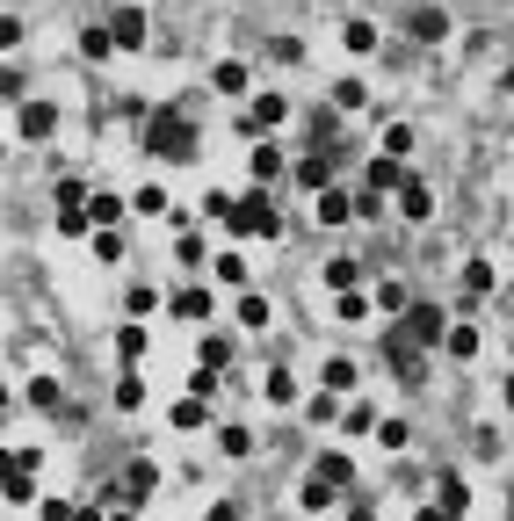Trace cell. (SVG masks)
<instances>
[{"instance_id": "4dcf8cb0", "label": "cell", "mask_w": 514, "mask_h": 521, "mask_svg": "<svg viewBox=\"0 0 514 521\" xmlns=\"http://www.w3.org/2000/svg\"><path fill=\"white\" fill-rule=\"evenodd\" d=\"M51 232H58V239H87V232H102V225H95V210L80 203V210H58V218H51Z\"/></svg>"}, {"instance_id": "f1b7e54d", "label": "cell", "mask_w": 514, "mask_h": 521, "mask_svg": "<svg viewBox=\"0 0 514 521\" xmlns=\"http://www.w3.org/2000/svg\"><path fill=\"white\" fill-rule=\"evenodd\" d=\"M326 290H334V297L341 290H362V261L355 254H334V261H326Z\"/></svg>"}, {"instance_id": "74e56055", "label": "cell", "mask_w": 514, "mask_h": 521, "mask_svg": "<svg viewBox=\"0 0 514 521\" xmlns=\"http://www.w3.org/2000/svg\"><path fill=\"white\" fill-rule=\"evenodd\" d=\"M210 87H218V95H247V66H239V58H218V66H210Z\"/></svg>"}, {"instance_id": "2e32d148", "label": "cell", "mask_w": 514, "mask_h": 521, "mask_svg": "<svg viewBox=\"0 0 514 521\" xmlns=\"http://www.w3.org/2000/svg\"><path fill=\"white\" fill-rule=\"evenodd\" d=\"M232 319H239V326H247V333H261L268 319H276V304H268L261 290H232Z\"/></svg>"}, {"instance_id": "4fadbf2b", "label": "cell", "mask_w": 514, "mask_h": 521, "mask_svg": "<svg viewBox=\"0 0 514 521\" xmlns=\"http://www.w3.org/2000/svg\"><path fill=\"white\" fill-rule=\"evenodd\" d=\"M247 167H254V189H276V181H283L297 160H290L283 145H254V160H247Z\"/></svg>"}, {"instance_id": "7bdbcfd3", "label": "cell", "mask_w": 514, "mask_h": 521, "mask_svg": "<svg viewBox=\"0 0 514 521\" xmlns=\"http://www.w3.org/2000/svg\"><path fill=\"white\" fill-rule=\"evenodd\" d=\"M268 58L276 66H305V37H268Z\"/></svg>"}, {"instance_id": "f907efd6", "label": "cell", "mask_w": 514, "mask_h": 521, "mask_svg": "<svg viewBox=\"0 0 514 521\" xmlns=\"http://www.w3.org/2000/svg\"><path fill=\"white\" fill-rule=\"evenodd\" d=\"M413 521H464V514H449L442 500H428V507H413Z\"/></svg>"}, {"instance_id": "cb8c5ba5", "label": "cell", "mask_w": 514, "mask_h": 521, "mask_svg": "<svg viewBox=\"0 0 514 521\" xmlns=\"http://www.w3.org/2000/svg\"><path fill=\"white\" fill-rule=\"evenodd\" d=\"M29 464H37V449H15V464H8V507H29Z\"/></svg>"}, {"instance_id": "3957f363", "label": "cell", "mask_w": 514, "mask_h": 521, "mask_svg": "<svg viewBox=\"0 0 514 521\" xmlns=\"http://www.w3.org/2000/svg\"><path fill=\"white\" fill-rule=\"evenodd\" d=\"M449 326H457V319H449L442 304H428V297H413V312L399 319V333H406L413 348H442V341H449Z\"/></svg>"}, {"instance_id": "30bf717a", "label": "cell", "mask_w": 514, "mask_h": 521, "mask_svg": "<svg viewBox=\"0 0 514 521\" xmlns=\"http://www.w3.org/2000/svg\"><path fill=\"white\" fill-rule=\"evenodd\" d=\"M290 181H297V189H312V196H326V189H334V152H297Z\"/></svg>"}, {"instance_id": "83f0119b", "label": "cell", "mask_w": 514, "mask_h": 521, "mask_svg": "<svg viewBox=\"0 0 514 521\" xmlns=\"http://www.w3.org/2000/svg\"><path fill=\"white\" fill-rule=\"evenodd\" d=\"M109 29H116V51H138V44H145V15H138V8H116Z\"/></svg>"}, {"instance_id": "bcb514c9", "label": "cell", "mask_w": 514, "mask_h": 521, "mask_svg": "<svg viewBox=\"0 0 514 521\" xmlns=\"http://www.w3.org/2000/svg\"><path fill=\"white\" fill-rule=\"evenodd\" d=\"M384 152L391 160H413V124H384Z\"/></svg>"}, {"instance_id": "9c48e42d", "label": "cell", "mask_w": 514, "mask_h": 521, "mask_svg": "<svg viewBox=\"0 0 514 521\" xmlns=\"http://www.w3.org/2000/svg\"><path fill=\"white\" fill-rule=\"evenodd\" d=\"M51 131H58V102H22L15 109V138L22 145H44Z\"/></svg>"}, {"instance_id": "f35d334b", "label": "cell", "mask_w": 514, "mask_h": 521, "mask_svg": "<svg viewBox=\"0 0 514 521\" xmlns=\"http://www.w3.org/2000/svg\"><path fill=\"white\" fill-rule=\"evenodd\" d=\"M145 312H160V290L153 283H124V319H145Z\"/></svg>"}, {"instance_id": "816d5d0a", "label": "cell", "mask_w": 514, "mask_h": 521, "mask_svg": "<svg viewBox=\"0 0 514 521\" xmlns=\"http://www.w3.org/2000/svg\"><path fill=\"white\" fill-rule=\"evenodd\" d=\"M239 514H247V507H239V500H218V507L203 514V521H239Z\"/></svg>"}, {"instance_id": "d4e9b609", "label": "cell", "mask_w": 514, "mask_h": 521, "mask_svg": "<svg viewBox=\"0 0 514 521\" xmlns=\"http://www.w3.org/2000/svg\"><path fill=\"white\" fill-rule=\"evenodd\" d=\"M370 312H377V290H341V297H334V319H341V326H362Z\"/></svg>"}, {"instance_id": "ba28073f", "label": "cell", "mask_w": 514, "mask_h": 521, "mask_svg": "<svg viewBox=\"0 0 514 521\" xmlns=\"http://www.w3.org/2000/svg\"><path fill=\"white\" fill-rule=\"evenodd\" d=\"M312 218H319L326 232H334V225H348V218H362V189H348V181H334V189L319 196V210H312Z\"/></svg>"}, {"instance_id": "8992f818", "label": "cell", "mask_w": 514, "mask_h": 521, "mask_svg": "<svg viewBox=\"0 0 514 521\" xmlns=\"http://www.w3.org/2000/svg\"><path fill=\"white\" fill-rule=\"evenodd\" d=\"M167 312L181 326H203L210 312H218V290H210V283H181V290H167Z\"/></svg>"}, {"instance_id": "603a6c76", "label": "cell", "mask_w": 514, "mask_h": 521, "mask_svg": "<svg viewBox=\"0 0 514 521\" xmlns=\"http://www.w3.org/2000/svg\"><path fill=\"white\" fill-rule=\"evenodd\" d=\"M435 500H442L449 514H471V478H464V471H442V478H435Z\"/></svg>"}, {"instance_id": "d6a6232c", "label": "cell", "mask_w": 514, "mask_h": 521, "mask_svg": "<svg viewBox=\"0 0 514 521\" xmlns=\"http://www.w3.org/2000/svg\"><path fill=\"white\" fill-rule=\"evenodd\" d=\"M377 449H391V456H399V449H413V427H406V413H384V420H377Z\"/></svg>"}, {"instance_id": "f546056e", "label": "cell", "mask_w": 514, "mask_h": 521, "mask_svg": "<svg viewBox=\"0 0 514 521\" xmlns=\"http://www.w3.org/2000/svg\"><path fill=\"white\" fill-rule=\"evenodd\" d=\"M377 312H391V319H406V312H413V290L399 283V275H384V283H377Z\"/></svg>"}, {"instance_id": "44dd1931", "label": "cell", "mask_w": 514, "mask_h": 521, "mask_svg": "<svg viewBox=\"0 0 514 521\" xmlns=\"http://www.w3.org/2000/svg\"><path fill=\"white\" fill-rule=\"evenodd\" d=\"M87 210H95V225H102V232H116V225L131 218V203L116 196V189H95V196H87Z\"/></svg>"}, {"instance_id": "e575fe53", "label": "cell", "mask_w": 514, "mask_h": 521, "mask_svg": "<svg viewBox=\"0 0 514 521\" xmlns=\"http://www.w3.org/2000/svg\"><path fill=\"white\" fill-rule=\"evenodd\" d=\"M116 355H124V370H131V362H145V319H124V326H116Z\"/></svg>"}, {"instance_id": "8d00e7d4", "label": "cell", "mask_w": 514, "mask_h": 521, "mask_svg": "<svg viewBox=\"0 0 514 521\" xmlns=\"http://www.w3.org/2000/svg\"><path fill=\"white\" fill-rule=\"evenodd\" d=\"M355 377H362V370H355L348 355H326V370H319V384H326V391H341V398L355 391Z\"/></svg>"}, {"instance_id": "e0dca14e", "label": "cell", "mask_w": 514, "mask_h": 521, "mask_svg": "<svg viewBox=\"0 0 514 521\" xmlns=\"http://www.w3.org/2000/svg\"><path fill=\"white\" fill-rule=\"evenodd\" d=\"M377 420H384V413L370 406V398H348V406H341V435L362 442V435H377Z\"/></svg>"}, {"instance_id": "8fae6325", "label": "cell", "mask_w": 514, "mask_h": 521, "mask_svg": "<svg viewBox=\"0 0 514 521\" xmlns=\"http://www.w3.org/2000/svg\"><path fill=\"white\" fill-rule=\"evenodd\" d=\"M391 203H399V225H428V218H435V189H428L420 174H413V181H406V189L391 196Z\"/></svg>"}, {"instance_id": "5bb4252c", "label": "cell", "mask_w": 514, "mask_h": 521, "mask_svg": "<svg viewBox=\"0 0 514 521\" xmlns=\"http://www.w3.org/2000/svg\"><path fill=\"white\" fill-rule=\"evenodd\" d=\"M153 493H160V464H153V456H131V471H124V507L153 500Z\"/></svg>"}, {"instance_id": "7402d4cb", "label": "cell", "mask_w": 514, "mask_h": 521, "mask_svg": "<svg viewBox=\"0 0 514 521\" xmlns=\"http://www.w3.org/2000/svg\"><path fill=\"white\" fill-rule=\"evenodd\" d=\"M218 456H225V464H239V456H254V427H239V420H218Z\"/></svg>"}, {"instance_id": "836d02e7", "label": "cell", "mask_w": 514, "mask_h": 521, "mask_svg": "<svg viewBox=\"0 0 514 521\" xmlns=\"http://www.w3.org/2000/svg\"><path fill=\"white\" fill-rule=\"evenodd\" d=\"M261 391H268V406H283V413L297 406V377L283 370V362H276V370H268V377H261Z\"/></svg>"}, {"instance_id": "7c38bea8", "label": "cell", "mask_w": 514, "mask_h": 521, "mask_svg": "<svg viewBox=\"0 0 514 521\" xmlns=\"http://www.w3.org/2000/svg\"><path fill=\"white\" fill-rule=\"evenodd\" d=\"M297 507H305V514H334V507H341V485H334V478H319V471H312V478H297Z\"/></svg>"}, {"instance_id": "7a4b0ae2", "label": "cell", "mask_w": 514, "mask_h": 521, "mask_svg": "<svg viewBox=\"0 0 514 521\" xmlns=\"http://www.w3.org/2000/svg\"><path fill=\"white\" fill-rule=\"evenodd\" d=\"M225 232H232V239H283L290 225L276 218V203H268V189H247V196L232 203V218H225Z\"/></svg>"}, {"instance_id": "4316f807", "label": "cell", "mask_w": 514, "mask_h": 521, "mask_svg": "<svg viewBox=\"0 0 514 521\" xmlns=\"http://www.w3.org/2000/svg\"><path fill=\"white\" fill-rule=\"evenodd\" d=\"M341 406H348L341 391H319V398H305V427H341Z\"/></svg>"}, {"instance_id": "ee69618b", "label": "cell", "mask_w": 514, "mask_h": 521, "mask_svg": "<svg viewBox=\"0 0 514 521\" xmlns=\"http://www.w3.org/2000/svg\"><path fill=\"white\" fill-rule=\"evenodd\" d=\"M131 210H145V218H167V189H160V181H145V189L131 196Z\"/></svg>"}, {"instance_id": "ffe728a7", "label": "cell", "mask_w": 514, "mask_h": 521, "mask_svg": "<svg viewBox=\"0 0 514 521\" xmlns=\"http://www.w3.org/2000/svg\"><path fill=\"white\" fill-rule=\"evenodd\" d=\"M29 406H37L44 420H58V413L73 406V398H66V384H58V377H37V384H29Z\"/></svg>"}, {"instance_id": "681fc988", "label": "cell", "mask_w": 514, "mask_h": 521, "mask_svg": "<svg viewBox=\"0 0 514 521\" xmlns=\"http://www.w3.org/2000/svg\"><path fill=\"white\" fill-rule=\"evenodd\" d=\"M362 102H370V87H362V80H334V109H362Z\"/></svg>"}, {"instance_id": "d6986e66", "label": "cell", "mask_w": 514, "mask_h": 521, "mask_svg": "<svg viewBox=\"0 0 514 521\" xmlns=\"http://www.w3.org/2000/svg\"><path fill=\"white\" fill-rule=\"evenodd\" d=\"M312 471H319V478H334L341 493H355V456H348V449H319V456H312Z\"/></svg>"}, {"instance_id": "9a60e30c", "label": "cell", "mask_w": 514, "mask_h": 521, "mask_svg": "<svg viewBox=\"0 0 514 521\" xmlns=\"http://www.w3.org/2000/svg\"><path fill=\"white\" fill-rule=\"evenodd\" d=\"M210 283H218V290H247V254L218 247V254H210Z\"/></svg>"}, {"instance_id": "60d3db41", "label": "cell", "mask_w": 514, "mask_h": 521, "mask_svg": "<svg viewBox=\"0 0 514 521\" xmlns=\"http://www.w3.org/2000/svg\"><path fill=\"white\" fill-rule=\"evenodd\" d=\"M341 44H348L355 58H370V51H377V29H370V22H341Z\"/></svg>"}, {"instance_id": "484cf974", "label": "cell", "mask_w": 514, "mask_h": 521, "mask_svg": "<svg viewBox=\"0 0 514 521\" xmlns=\"http://www.w3.org/2000/svg\"><path fill=\"white\" fill-rule=\"evenodd\" d=\"M80 58H87V66H109V58H116V29L102 22V29H80Z\"/></svg>"}, {"instance_id": "52a82bcc", "label": "cell", "mask_w": 514, "mask_h": 521, "mask_svg": "<svg viewBox=\"0 0 514 521\" xmlns=\"http://www.w3.org/2000/svg\"><path fill=\"white\" fill-rule=\"evenodd\" d=\"M283 124H290V102L283 95H254L247 116H239V131H247V138H268V131H283Z\"/></svg>"}, {"instance_id": "7dc6e473", "label": "cell", "mask_w": 514, "mask_h": 521, "mask_svg": "<svg viewBox=\"0 0 514 521\" xmlns=\"http://www.w3.org/2000/svg\"><path fill=\"white\" fill-rule=\"evenodd\" d=\"M203 362H210V370H225V362H232V341H225V333H203V348H196Z\"/></svg>"}, {"instance_id": "c3c4849f", "label": "cell", "mask_w": 514, "mask_h": 521, "mask_svg": "<svg viewBox=\"0 0 514 521\" xmlns=\"http://www.w3.org/2000/svg\"><path fill=\"white\" fill-rule=\"evenodd\" d=\"M95 261H109V268L124 261V225H116V232H95Z\"/></svg>"}, {"instance_id": "ab89813d", "label": "cell", "mask_w": 514, "mask_h": 521, "mask_svg": "<svg viewBox=\"0 0 514 521\" xmlns=\"http://www.w3.org/2000/svg\"><path fill=\"white\" fill-rule=\"evenodd\" d=\"M138 406H145V377L124 370V377H116V413H138Z\"/></svg>"}, {"instance_id": "db71d44e", "label": "cell", "mask_w": 514, "mask_h": 521, "mask_svg": "<svg viewBox=\"0 0 514 521\" xmlns=\"http://www.w3.org/2000/svg\"><path fill=\"white\" fill-rule=\"evenodd\" d=\"M500 398H507V413H514V370H507V384H500Z\"/></svg>"}, {"instance_id": "5b68a950", "label": "cell", "mask_w": 514, "mask_h": 521, "mask_svg": "<svg viewBox=\"0 0 514 521\" xmlns=\"http://www.w3.org/2000/svg\"><path fill=\"white\" fill-rule=\"evenodd\" d=\"M406 181H413V167H406V160H391V152L362 160V196H399Z\"/></svg>"}, {"instance_id": "6da1fadb", "label": "cell", "mask_w": 514, "mask_h": 521, "mask_svg": "<svg viewBox=\"0 0 514 521\" xmlns=\"http://www.w3.org/2000/svg\"><path fill=\"white\" fill-rule=\"evenodd\" d=\"M145 152L167 160V167H189L196 160V116H174V109L145 116Z\"/></svg>"}, {"instance_id": "f5cc1de1", "label": "cell", "mask_w": 514, "mask_h": 521, "mask_svg": "<svg viewBox=\"0 0 514 521\" xmlns=\"http://www.w3.org/2000/svg\"><path fill=\"white\" fill-rule=\"evenodd\" d=\"M348 521H377V507H370V500H355V507H348Z\"/></svg>"}, {"instance_id": "277c9868", "label": "cell", "mask_w": 514, "mask_h": 521, "mask_svg": "<svg viewBox=\"0 0 514 521\" xmlns=\"http://www.w3.org/2000/svg\"><path fill=\"white\" fill-rule=\"evenodd\" d=\"M493 283H500L493 261H486V254H471V261L457 268V312H478V304L493 297Z\"/></svg>"}, {"instance_id": "b9f144b4", "label": "cell", "mask_w": 514, "mask_h": 521, "mask_svg": "<svg viewBox=\"0 0 514 521\" xmlns=\"http://www.w3.org/2000/svg\"><path fill=\"white\" fill-rule=\"evenodd\" d=\"M174 254L189 261V268H203V261H210V247H203V239H196L189 225H174Z\"/></svg>"}, {"instance_id": "f6af8a7d", "label": "cell", "mask_w": 514, "mask_h": 521, "mask_svg": "<svg viewBox=\"0 0 514 521\" xmlns=\"http://www.w3.org/2000/svg\"><path fill=\"white\" fill-rule=\"evenodd\" d=\"M442 29H449V15H442V8H420V15H413V37H420V44H435Z\"/></svg>"}, {"instance_id": "d590c367", "label": "cell", "mask_w": 514, "mask_h": 521, "mask_svg": "<svg viewBox=\"0 0 514 521\" xmlns=\"http://www.w3.org/2000/svg\"><path fill=\"white\" fill-rule=\"evenodd\" d=\"M442 355H449V362H471V355H478V326L457 319V326H449V341H442Z\"/></svg>"}, {"instance_id": "ac0fdd59", "label": "cell", "mask_w": 514, "mask_h": 521, "mask_svg": "<svg viewBox=\"0 0 514 521\" xmlns=\"http://www.w3.org/2000/svg\"><path fill=\"white\" fill-rule=\"evenodd\" d=\"M167 420L181 427V435H196V427H210V398H203V391H189V398H174V406H167Z\"/></svg>"}, {"instance_id": "1f68e13d", "label": "cell", "mask_w": 514, "mask_h": 521, "mask_svg": "<svg viewBox=\"0 0 514 521\" xmlns=\"http://www.w3.org/2000/svg\"><path fill=\"white\" fill-rule=\"evenodd\" d=\"M87 196H95V189H87V174H58V181H51V203H58V210H80Z\"/></svg>"}]
</instances>
